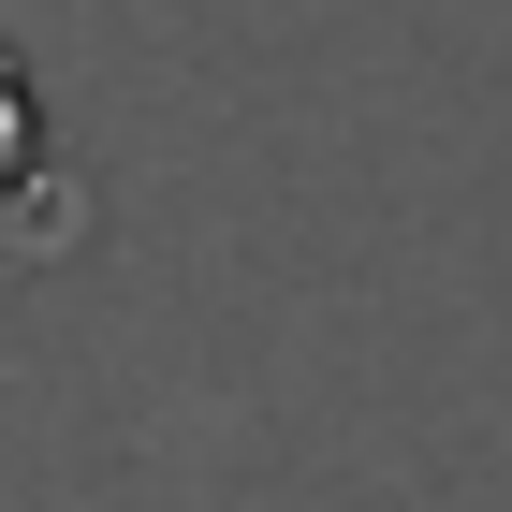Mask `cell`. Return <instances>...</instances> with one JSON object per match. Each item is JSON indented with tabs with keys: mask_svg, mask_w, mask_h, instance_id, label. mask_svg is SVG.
<instances>
[{
	"mask_svg": "<svg viewBox=\"0 0 512 512\" xmlns=\"http://www.w3.org/2000/svg\"><path fill=\"white\" fill-rule=\"evenodd\" d=\"M44 191V103H30V74L0 59V220Z\"/></svg>",
	"mask_w": 512,
	"mask_h": 512,
	"instance_id": "cell-1",
	"label": "cell"
}]
</instances>
